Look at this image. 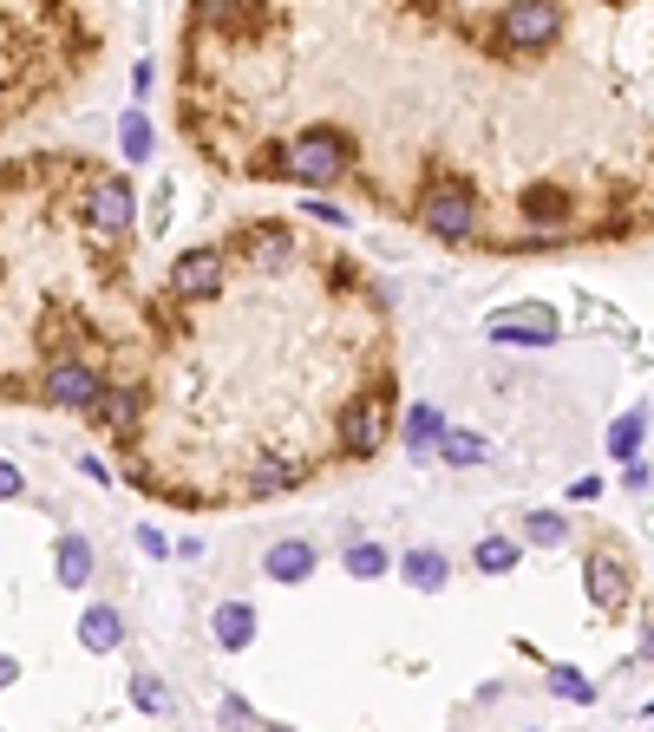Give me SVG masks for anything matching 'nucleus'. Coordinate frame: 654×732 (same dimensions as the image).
Segmentation results:
<instances>
[{
	"instance_id": "obj_2",
	"label": "nucleus",
	"mask_w": 654,
	"mask_h": 732,
	"mask_svg": "<svg viewBox=\"0 0 654 732\" xmlns=\"http://www.w3.org/2000/svg\"><path fill=\"white\" fill-rule=\"evenodd\" d=\"M419 222L433 229L438 242H465V236L478 229V197H471L465 184H433V190L419 197Z\"/></svg>"
},
{
	"instance_id": "obj_18",
	"label": "nucleus",
	"mask_w": 654,
	"mask_h": 732,
	"mask_svg": "<svg viewBox=\"0 0 654 732\" xmlns=\"http://www.w3.org/2000/svg\"><path fill=\"white\" fill-rule=\"evenodd\" d=\"M433 451L445 458V464H458V471H471V464H485V458H491V445L478 439V432H451V426L438 432V445H433Z\"/></svg>"
},
{
	"instance_id": "obj_22",
	"label": "nucleus",
	"mask_w": 654,
	"mask_h": 732,
	"mask_svg": "<svg viewBox=\"0 0 654 732\" xmlns=\"http://www.w3.org/2000/svg\"><path fill=\"white\" fill-rule=\"evenodd\" d=\"M118 145H125V157H132V164H145L150 150H157V132H150L145 112H125V118H118Z\"/></svg>"
},
{
	"instance_id": "obj_10",
	"label": "nucleus",
	"mask_w": 654,
	"mask_h": 732,
	"mask_svg": "<svg viewBox=\"0 0 654 732\" xmlns=\"http://www.w3.org/2000/svg\"><path fill=\"white\" fill-rule=\"evenodd\" d=\"M210 635H217L222 655H242V648H256V608H249V602H222L217 615H210Z\"/></svg>"
},
{
	"instance_id": "obj_9",
	"label": "nucleus",
	"mask_w": 654,
	"mask_h": 732,
	"mask_svg": "<svg viewBox=\"0 0 654 732\" xmlns=\"http://www.w3.org/2000/svg\"><path fill=\"white\" fill-rule=\"evenodd\" d=\"M262 569H269V583H308V576H314V543H308V536H282V543H269Z\"/></svg>"
},
{
	"instance_id": "obj_21",
	"label": "nucleus",
	"mask_w": 654,
	"mask_h": 732,
	"mask_svg": "<svg viewBox=\"0 0 654 732\" xmlns=\"http://www.w3.org/2000/svg\"><path fill=\"white\" fill-rule=\"evenodd\" d=\"M471 563H478V569H485V576H510V569H517V563H523V550H517V543H510V536H485V543H478V550H471Z\"/></svg>"
},
{
	"instance_id": "obj_14",
	"label": "nucleus",
	"mask_w": 654,
	"mask_h": 732,
	"mask_svg": "<svg viewBox=\"0 0 654 732\" xmlns=\"http://www.w3.org/2000/svg\"><path fill=\"white\" fill-rule=\"evenodd\" d=\"M92 222H98L105 236H125V229H132V190H125V184H98V190H92Z\"/></svg>"
},
{
	"instance_id": "obj_32",
	"label": "nucleus",
	"mask_w": 654,
	"mask_h": 732,
	"mask_svg": "<svg viewBox=\"0 0 654 732\" xmlns=\"http://www.w3.org/2000/svg\"><path fill=\"white\" fill-rule=\"evenodd\" d=\"M79 471H85L92 484H112V464H105V458H79Z\"/></svg>"
},
{
	"instance_id": "obj_30",
	"label": "nucleus",
	"mask_w": 654,
	"mask_h": 732,
	"mask_svg": "<svg viewBox=\"0 0 654 732\" xmlns=\"http://www.w3.org/2000/svg\"><path fill=\"white\" fill-rule=\"evenodd\" d=\"M138 550H145V556H170V543H164V530H157V523L138 530Z\"/></svg>"
},
{
	"instance_id": "obj_19",
	"label": "nucleus",
	"mask_w": 654,
	"mask_h": 732,
	"mask_svg": "<svg viewBox=\"0 0 654 732\" xmlns=\"http://www.w3.org/2000/svg\"><path fill=\"white\" fill-rule=\"evenodd\" d=\"M523 543H530V550H563V543H570V516L530 511L523 516Z\"/></svg>"
},
{
	"instance_id": "obj_13",
	"label": "nucleus",
	"mask_w": 654,
	"mask_h": 732,
	"mask_svg": "<svg viewBox=\"0 0 654 732\" xmlns=\"http://www.w3.org/2000/svg\"><path fill=\"white\" fill-rule=\"evenodd\" d=\"M399 576H406V588H419V595H438L445 588V576H451V563H445V550H406L399 556Z\"/></svg>"
},
{
	"instance_id": "obj_11",
	"label": "nucleus",
	"mask_w": 654,
	"mask_h": 732,
	"mask_svg": "<svg viewBox=\"0 0 654 732\" xmlns=\"http://www.w3.org/2000/svg\"><path fill=\"white\" fill-rule=\"evenodd\" d=\"M517 210H523V222H543V229H557V222L577 217V197H570V190H557V184H530V190L517 197Z\"/></svg>"
},
{
	"instance_id": "obj_4",
	"label": "nucleus",
	"mask_w": 654,
	"mask_h": 732,
	"mask_svg": "<svg viewBox=\"0 0 654 732\" xmlns=\"http://www.w3.org/2000/svg\"><path fill=\"white\" fill-rule=\"evenodd\" d=\"M485 334L498 347H550L557 341V314L550 307H505V314L485 321Z\"/></svg>"
},
{
	"instance_id": "obj_15",
	"label": "nucleus",
	"mask_w": 654,
	"mask_h": 732,
	"mask_svg": "<svg viewBox=\"0 0 654 732\" xmlns=\"http://www.w3.org/2000/svg\"><path fill=\"white\" fill-rule=\"evenodd\" d=\"M53 563H60V583H66V588H85V583H92V569H98V556H92V543H85V536H60Z\"/></svg>"
},
{
	"instance_id": "obj_24",
	"label": "nucleus",
	"mask_w": 654,
	"mask_h": 732,
	"mask_svg": "<svg viewBox=\"0 0 654 732\" xmlns=\"http://www.w3.org/2000/svg\"><path fill=\"white\" fill-rule=\"evenodd\" d=\"M132 707H138V713H170V687H164L157 673H138V680H132Z\"/></svg>"
},
{
	"instance_id": "obj_25",
	"label": "nucleus",
	"mask_w": 654,
	"mask_h": 732,
	"mask_svg": "<svg viewBox=\"0 0 654 732\" xmlns=\"http://www.w3.org/2000/svg\"><path fill=\"white\" fill-rule=\"evenodd\" d=\"M550 693H557V700H577V707H589V700H595V687L582 680L577 667H550Z\"/></svg>"
},
{
	"instance_id": "obj_7",
	"label": "nucleus",
	"mask_w": 654,
	"mask_h": 732,
	"mask_svg": "<svg viewBox=\"0 0 654 732\" xmlns=\"http://www.w3.org/2000/svg\"><path fill=\"white\" fill-rule=\"evenodd\" d=\"M380 445H386V412H380V399H354V406L341 412V451L373 458Z\"/></svg>"
},
{
	"instance_id": "obj_31",
	"label": "nucleus",
	"mask_w": 654,
	"mask_h": 732,
	"mask_svg": "<svg viewBox=\"0 0 654 732\" xmlns=\"http://www.w3.org/2000/svg\"><path fill=\"white\" fill-rule=\"evenodd\" d=\"M622 484H629V491H648V464H642V458H622Z\"/></svg>"
},
{
	"instance_id": "obj_8",
	"label": "nucleus",
	"mask_w": 654,
	"mask_h": 732,
	"mask_svg": "<svg viewBox=\"0 0 654 732\" xmlns=\"http://www.w3.org/2000/svg\"><path fill=\"white\" fill-rule=\"evenodd\" d=\"M79 648H85V655H112V648H125V615H118L112 602H92V608L79 615Z\"/></svg>"
},
{
	"instance_id": "obj_16",
	"label": "nucleus",
	"mask_w": 654,
	"mask_h": 732,
	"mask_svg": "<svg viewBox=\"0 0 654 732\" xmlns=\"http://www.w3.org/2000/svg\"><path fill=\"white\" fill-rule=\"evenodd\" d=\"M92 406H98V419H105L112 432H132V426H138V412H145V399H138V393H125V386H98V399H92Z\"/></svg>"
},
{
	"instance_id": "obj_17",
	"label": "nucleus",
	"mask_w": 654,
	"mask_h": 732,
	"mask_svg": "<svg viewBox=\"0 0 654 732\" xmlns=\"http://www.w3.org/2000/svg\"><path fill=\"white\" fill-rule=\"evenodd\" d=\"M438 432H445V412H438V406H426V399L406 406V451H413V458H426L438 445Z\"/></svg>"
},
{
	"instance_id": "obj_5",
	"label": "nucleus",
	"mask_w": 654,
	"mask_h": 732,
	"mask_svg": "<svg viewBox=\"0 0 654 732\" xmlns=\"http://www.w3.org/2000/svg\"><path fill=\"white\" fill-rule=\"evenodd\" d=\"M98 366L92 360H53L46 366V399L60 406V412H92V399H98Z\"/></svg>"
},
{
	"instance_id": "obj_28",
	"label": "nucleus",
	"mask_w": 654,
	"mask_h": 732,
	"mask_svg": "<svg viewBox=\"0 0 654 732\" xmlns=\"http://www.w3.org/2000/svg\"><path fill=\"white\" fill-rule=\"evenodd\" d=\"M222 720H229V726H256V707H249V700H236V693H229V700H222Z\"/></svg>"
},
{
	"instance_id": "obj_29",
	"label": "nucleus",
	"mask_w": 654,
	"mask_h": 732,
	"mask_svg": "<svg viewBox=\"0 0 654 732\" xmlns=\"http://www.w3.org/2000/svg\"><path fill=\"white\" fill-rule=\"evenodd\" d=\"M20 491H27V478H20V464H7V458H0V504H7V498H20Z\"/></svg>"
},
{
	"instance_id": "obj_20",
	"label": "nucleus",
	"mask_w": 654,
	"mask_h": 732,
	"mask_svg": "<svg viewBox=\"0 0 654 732\" xmlns=\"http://www.w3.org/2000/svg\"><path fill=\"white\" fill-rule=\"evenodd\" d=\"M642 439H648V412L615 419V426H609V458H615V464H622V458H642Z\"/></svg>"
},
{
	"instance_id": "obj_23",
	"label": "nucleus",
	"mask_w": 654,
	"mask_h": 732,
	"mask_svg": "<svg viewBox=\"0 0 654 732\" xmlns=\"http://www.w3.org/2000/svg\"><path fill=\"white\" fill-rule=\"evenodd\" d=\"M289 484H301V464H294V458H269V464L256 471V491H262V498H276V491H289Z\"/></svg>"
},
{
	"instance_id": "obj_26",
	"label": "nucleus",
	"mask_w": 654,
	"mask_h": 732,
	"mask_svg": "<svg viewBox=\"0 0 654 732\" xmlns=\"http://www.w3.org/2000/svg\"><path fill=\"white\" fill-rule=\"evenodd\" d=\"M347 576H361V583L386 576V550H380V543H354V550H347Z\"/></svg>"
},
{
	"instance_id": "obj_27",
	"label": "nucleus",
	"mask_w": 654,
	"mask_h": 732,
	"mask_svg": "<svg viewBox=\"0 0 654 732\" xmlns=\"http://www.w3.org/2000/svg\"><path fill=\"white\" fill-rule=\"evenodd\" d=\"M282 255H289V229H276V222L256 229V262H282Z\"/></svg>"
},
{
	"instance_id": "obj_3",
	"label": "nucleus",
	"mask_w": 654,
	"mask_h": 732,
	"mask_svg": "<svg viewBox=\"0 0 654 732\" xmlns=\"http://www.w3.org/2000/svg\"><path fill=\"white\" fill-rule=\"evenodd\" d=\"M557 33H563V7L557 0H510L505 20H498V40L505 46H557Z\"/></svg>"
},
{
	"instance_id": "obj_1",
	"label": "nucleus",
	"mask_w": 654,
	"mask_h": 732,
	"mask_svg": "<svg viewBox=\"0 0 654 732\" xmlns=\"http://www.w3.org/2000/svg\"><path fill=\"white\" fill-rule=\"evenodd\" d=\"M347 170V138L341 132H301L289 150H282V177H294V184H308V190H321V184H334Z\"/></svg>"
},
{
	"instance_id": "obj_6",
	"label": "nucleus",
	"mask_w": 654,
	"mask_h": 732,
	"mask_svg": "<svg viewBox=\"0 0 654 732\" xmlns=\"http://www.w3.org/2000/svg\"><path fill=\"white\" fill-rule=\"evenodd\" d=\"M217 289H222V255L217 249L177 255V269H170V294H177V301H210Z\"/></svg>"
},
{
	"instance_id": "obj_12",
	"label": "nucleus",
	"mask_w": 654,
	"mask_h": 732,
	"mask_svg": "<svg viewBox=\"0 0 654 732\" xmlns=\"http://www.w3.org/2000/svg\"><path fill=\"white\" fill-rule=\"evenodd\" d=\"M582 588H589V602H595V608H622V602H629V563L595 556V563H589V576H582Z\"/></svg>"
},
{
	"instance_id": "obj_33",
	"label": "nucleus",
	"mask_w": 654,
	"mask_h": 732,
	"mask_svg": "<svg viewBox=\"0 0 654 732\" xmlns=\"http://www.w3.org/2000/svg\"><path fill=\"white\" fill-rule=\"evenodd\" d=\"M13 680H20V660H13V655H0V687H13Z\"/></svg>"
}]
</instances>
